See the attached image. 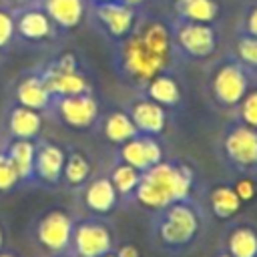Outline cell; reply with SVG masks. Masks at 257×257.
<instances>
[{
	"instance_id": "6da1fadb",
	"label": "cell",
	"mask_w": 257,
	"mask_h": 257,
	"mask_svg": "<svg viewBox=\"0 0 257 257\" xmlns=\"http://www.w3.org/2000/svg\"><path fill=\"white\" fill-rule=\"evenodd\" d=\"M110 66L118 82L131 92L143 90L159 72L183 68L185 64L177 52L167 14L149 6L137 28L110 48Z\"/></svg>"
},
{
	"instance_id": "7a4b0ae2",
	"label": "cell",
	"mask_w": 257,
	"mask_h": 257,
	"mask_svg": "<svg viewBox=\"0 0 257 257\" xmlns=\"http://www.w3.org/2000/svg\"><path fill=\"white\" fill-rule=\"evenodd\" d=\"M211 217L199 197L175 201L149 221V245L165 257H187L207 237Z\"/></svg>"
},
{
	"instance_id": "3957f363",
	"label": "cell",
	"mask_w": 257,
	"mask_h": 257,
	"mask_svg": "<svg viewBox=\"0 0 257 257\" xmlns=\"http://www.w3.org/2000/svg\"><path fill=\"white\" fill-rule=\"evenodd\" d=\"M203 185L197 163L187 157H167L143 173L128 207L153 215L175 201L201 197Z\"/></svg>"
},
{
	"instance_id": "277c9868",
	"label": "cell",
	"mask_w": 257,
	"mask_h": 257,
	"mask_svg": "<svg viewBox=\"0 0 257 257\" xmlns=\"http://www.w3.org/2000/svg\"><path fill=\"white\" fill-rule=\"evenodd\" d=\"M255 80L257 76L247 70L229 50H225L207 64L203 92L211 108L231 116Z\"/></svg>"
},
{
	"instance_id": "5b68a950",
	"label": "cell",
	"mask_w": 257,
	"mask_h": 257,
	"mask_svg": "<svg viewBox=\"0 0 257 257\" xmlns=\"http://www.w3.org/2000/svg\"><path fill=\"white\" fill-rule=\"evenodd\" d=\"M38 68L52 98L96 92V80L92 70L88 68L82 54L72 48H62L54 52L42 64H38Z\"/></svg>"
},
{
	"instance_id": "8992f818",
	"label": "cell",
	"mask_w": 257,
	"mask_h": 257,
	"mask_svg": "<svg viewBox=\"0 0 257 257\" xmlns=\"http://www.w3.org/2000/svg\"><path fill=\"white\" fill-rule=\"evenodd\" d=\"M217 159L233 175L257 179V131L229 116L217 137Z\"/></svg>"
},
{
	"instance_id": "52a82bcc",
	"label": "cell",
	"mask_w": 257,
	"mask_h": 257,
	"mask_svg": "<svg viewBox=\"0 0 257 257\" xmlns=\"http://www.w3.org/2000/svg\"><path fill=\"white\" fill-rule=\"evenodd\" d=\"M171 28H173V40L183 64L207 66L221 52H225L221 24L171 20Z\"/></svg>"
},
{
	"instance_id": "ba28073f",
	"label": "cell",
	"mask_w": 257,
	"mask_h": 257,
	"mask_svg": "<svg viewBox=\"0 0 257 257\" xmlns=\"http://www.w3.org/2000/svg\"><path fill=\"white\" fill-rule=\"evenodd\" d=\"M147 8L133 6L122 0H90L86 22L112 48L137 28Z\"/></svg>"
},
{
	"instance_id": "9c48e42d",
	"label": "cell",
	"mask_w": 257,
	"mask_h": 257,
	"mask_svg": "<svg viewBox=\"0 0 257 257\" xmlns=\"http://www.w3.org/2000/svg\"><path fill=\"white\" fill-rule=\"evenodd\" d=\"M118 241V231L110 217L76 215L68 251L74 257H102L114 251Z\"/></svg>"
},
{
	"instance_id": "30bf717a",
	"label": "cell",
	"mask_w": 257,
	"mask_h": 257,
	"mask_svg": "<svg viewBox=\"0 0 257 257\" xmlns=\"http://www.w3.org/2000/svg\"><path fill=\"white\" fill-rule=\"evenodd\" d=\"M76 213L64 205H54L44 209L30 227V237L48 257L66 253L70 249L72 227Z\"/></svg>"
},
{
	"instance_id": "8fae6325",
	"label": "cell",
	"mask_w": 257,
	"mask_h": 257,
	"mask_svg": "<svg viewBox=\"0 0 257 257\" xmlns=\"http://www.w3.org/2000/svg\"><path fill=\"white\" fill-rule=\"evenodd\" d=\"M102 102L96 92H82L70 96L52 98L50 110L46 116L54 118L68 131L74 133H94V126L100 118Z\"/></svg>"
},
{
	"instance_id": "7c38bea8",
	"label": "cell",
	"mask_w": 257,
	"mask_h": 257,
	"mask_svg": "<svg viewBox=\"0 0 257 257\" xmlns=\"http://www.w3.org/2000/svg\"><path fill=\"white\" fill-rule=\"evenodd\" d=\"M14 30L16 40L30 48H52L64 38L44 8L34 2L22 8H14Z\"/></svg>"
},
{
	"instance_id": "4fadbf2b",
	"label": "cell",
	"mask_w": 257,
	"mask_h": 257,
	"mask_svg": "<svg viewBox=\"0 0 257 257\" xmlns=\"http://www.w3.org/2000/svg\"><path fill=\"white\" fill-rule=\"evenodd\" d=\"M76 203L82 215L94 217H112L118 209H122V201L108 179L106 171H96L76 193Z\"/></svg>"
},
{
	"instance_id": "5bb4252c",
	"label": "cell",
	"mask_w": 257,
	"mask_h": 257,
	"mask_svg": "<svg viewBox=\"0 0 257 257\" xmlns=\"http://www.w3.org/2000/svg\"><path fill=\"white\" fill-rule=\"evenodd\" d=\"M139 92H143L149 98H153L155 102H159L163 108H167L171 112V116H179L187 106V94H189L187 80L183 76V68L159 72Z\"/></svg>"
},
{
	"instance_id": "9a60e30c",
	"label": "cell",
	"mask_w": 257,
	"mask_h": 257,
	"mask_svg": "<svg viewBox=\"0 0 257 257\" xmlns=\"http://www.w3.org/2000/svg\"><path fill=\"white\" fill-rule=\"evenodd\" d=\"M201 203L205 205L207 215L217 223H229L235 217H239L245 209L243 201L239 199L231 179H215L207 185H203L201 191Z\"/></svg>"
},
{
	"instance_id": "2e32d148",
	"label": "cell",
	"mask_w": 257,
	"mask_h": 257,
	"mask_svg": "<svg viewBox=\"0 0 257 257\" xmlns=\"http://www.w3.org/2000/svg\"><path fill=\"white\" fill-rule=\"evenodd\" d=\"M124 110L128 112L133 124L141 135H153V137H165L171 124V112L163 108L159 102L149 98L143 92H131V96L124 100Z\"/></svg>"
},
{
	"instance_id": "e0dca14e",
	"label": "cell",
	"mask_w": 257,
	"mask_h": 257,
	"mask_svg": "<svg viewBox=\"0 0 257 257\" xmlns=\"http://www.w3.org/2000/svg\"><path fill=\"white\" fill-rule=\"evenodd\" d=\"M66 147L58 141L40 137L36 139L34 153V185L56 191L62 185V169H64Z\"/></svg>"
},
{
	"instance_id": "ac0fdd59",
	"label": "cell",
	"mask_w": 257,
	"mask_h": 257,
	"mask_svg": "<svg viewBox=\"0 0 257 257\" xmlns=\"http://www.w3.org/2000/svg\"><path fill=\"white\" fill-rule=\"evenodd\" d=\"M165 137H153V135H135L126 143L118 145L112 153V159L122 161L139 171H147L155 165H159L163 159H167V145L163 141Z\"/></svg>"
},
{
	"instance_id": "d6986e66",
	"label": "cell",
	"mask_w": 257,
	"mask_h": 257,
	"mask_svg": "<svg viewBox=\"0 0 257 257\" xmlns=\"http://www.w3.org/2000/svg\"><path fill=\"white\" fill-rule=\"evenodd\" d=\"M10 100L22 104V106H28L32 110H38L42 114H48L50 110V104H52V94L48 92L46 88V82L42 78V72L38 66L34 68H28V70H22L12 86H10Z\"/></svg>"
},
{
	"instance_id": "ffe728a7",
	"label": "cell",
	"mask_w": 257,
	"mask_h": 257,
	"mask_svg": "<svg viewBox=\"0 0 257 257\" xmlns=\"http://www.w3.org/2000/svg\"><path fill=\"white\" fill-rule=\"evenodd\" d=\"M46 114L22 106L10 100L2 112V133L4 139H28L36 141L42 137Z\"/></svg>"
},
{
	"instance_id": "44dd1931",
	"label": "cell",
	"mask_w": 257,
	"mask_h": 257,
	"mask_svg": "<svg viewBox=\"0 0 257 257\" xmlns=\"http://www.w3.org/2000/svg\"><path fill=\"white\" fill-rule=\"evenodd\" d=\"M231 257H257V223L249 217H235L223 225L219 245Z\"/></svg>"
},
{
	"instance_id": "7402d4cb",
	"label": "cell",
	"mask_w": 257,
	"mask_h": 257,
	"mask_svg": "<svg viewBox=\"0 0 257 257\" xmlns=\"http://www.w3.org/2000/svg\"><path fill=\"white\" fill-rule=\"evenodd\" d=\"M163 12L169 20L221 24L227 12V4L225 0H165Z\"/></svg>"
},
{
	"instance_id": "603a6c76",
	"label": "cell",
	"mask_w": 257,
	"mask_h": 257,
	"mask_svg": "<svg viewBox=\"0 0 257 257\" xmlns=\"http://www.w3.org/2000/svg\"><path fill=\"white\" fill-rule=\"evenodd\" d=\"M88 2L90 0H38L62 36L76 32L86 22Z\"/></svg>"
},
{
	"instance_id": "cb8c5ba5",
	"label": "cell",
	"mask_w": 257,
	"mask_h": 257,
	"mask_svg": "<svg viewBox=\"0 0 257 257\" xmlns=\"http://www.w3.org/2000/svg\"><path fill=\"white\" fill-rule=\"evenodd\" d=\"M94 133L112 149H116L118 145L126 143L128 139H133L135 135H139L137 126L133 124L128 112L124 110V106H110V108H102L100 118L94 126Z\"/></svg>"
},
{
	"instance_id": "d4e9b609",
	"label": "cell",
	"mask_w": 257,
	"mask_h": 257,
	"mask_svg": "<svg viewBox=\"0 0 257 257\" xmlns=\"http://www.w3.org/2000/svg\"><path fill=\"white\" fill-rule=\"evenodd\" d=\"M94 173H96V167H94L92 155L80 145H66V157H64L60 189L76 193Z\"/></svg>"
},
{
	"instance_id": "484cf974",
	"label": "cell",
	"mask_w": 257,
	"mask_h": 257,
	"mask_svg": "<svg viewBox=\"0 0 257 257\" xmlns=\"http://www.w3.org/2000/svg\"><path fill=\"white\" fill-rule=\"evenodd\" d=\"M2 149L6 151L8 159L12 161L20 181L24 187L34 185V153H36V141L28 139H4Z\"/></svg>"
},
{
	"instance_id": "4316f807",
	"label": "cell",
	"mask_w": 257,
	"mask_h": 257,
	"mask_svg": "<svg viewBox=\"0 0 257 257\" xmlns=\"http://www.w3.org/2000/svg\"><path fill=\"white\" fill-rule=\"evenodd\" d=\"M104 171H106L108 179L112 181V185H114V189H116V193L122 201V207H128L131 199H133V195H135V191L141 183L143 171H139V169H135V167H131L122 161H116V159H112L110 165Z\"/></svg>"
},
{
	"instance_id": "83f0119b",
	"label": "cell",
	"mask_w": 257,
	"mask_h": 257,
	"mask_svg": "<svg viewBox=\"0 0 257 257\" xmlns=\"http://www.w3.org/2000/svg\"><path fill=\"white\" fill-rule=\"evenodd\" d=\"M247 70H251L257 76V36L233 32L231 44L227 48Z\"/></svg>"
},
{
	"instance_id": "f1b7e54d",
	"label": "cell",
	"mask_w": 257,
	"mask_h": 257,
	"mask_svg": "<svg viewBox=\"0 0 257 257\" xmlns=\"http://www.w3.org/2000/svg\"><path fill=\"white\" fill-rule=\"evenodd\" d=\"M231 116L235 120L243 122L245 126L257 131V80L251 84V88L241 98V102L237 104V108H235V112Z\"/></svg>"
},
{
	"instance_id": "f546056e",
	"label": "cell",
	"mask_w": 257,
	"mask_h": 257,
	"mask_svg": "<svg viewBox=\"0 0 257 257\" xmlns=\"http://www.w3.org/2000/svg\"><path fill=\"white\" fill-rule=\"evenodd\" d=\"M22 187L24 185H22L12 161L8 159L6 151L0 145V195H12Z\"/></svg>"
},
{
	"instance_id": "4dcf8cb0",
	"label": "cell",
	"mask_w": 257,
	"mask_h": 257,
	"mask_svg": "<svg viewBox=\"0 0 257 257\" xmlns=\"http://www.w3.org/2000/svg\"><path fill=\"white\" fill-rule=\"evenodd\" d=\"M16 42V30H14V12L12 8L0 4V52L4 54L10 50Z\"/></svg>"
},
{
	"instance_id": "1f68e13d",
	"label": "cell",
	"mask_w": 257,
	"mask_h": 257,
	"mask_svg": "<svg viewBox=\"0 0 257 257\" xmlns=\"http://www.w3.org/2000/svg\"><path fill=\"white\" fill-rule=\"evenodd\" d=\"M235 32L241 34H249V36H257V0H247L239 20L235 24Z\"/></svg>"
},
{
	"instance_id": "d6a6232c",
	"label": "cell",
	"mask_w": 257,
	"mask_h": 257,
	"mask_svg": "<svg viewBox=\"0 0 257 257\" xmlns=\"http://www.w3.org/2000/svg\"><path fill=\"white\" fill-rule=\"evenodd\" d=\"M239 199L243 201V205H249L257 199V179L255 177H245V175H239V177H233L231 179Z\"/></svg>"
},
{
	"instance_id": "836d02e7",
	"label": "cell",
	"mask_w": 257,
	"mask_h": 257,
	"mask_svg": "<svg viewBox=\"0 0 257 257\" xmlns=\"http://www.w3.org/2000/svg\"><path fill=\"white\" fill-rule=\"evenodd\" d=\"M114 255L116 257H143V251L133 241H118L114 247Z\"/></svg>"
},
{
	"instance_id": "e575fe53",
	"label": "cell",
	"mask_w": 257,
	"mask_h": 257,
	"mask_svg": "<svg viewBox=\"0 0 257 257\" xmlns=\"http://www.w3.org/2000/svg\"><path fill=\"white\" fill-rule=\"evenodd\" d=\"M34 2H38V0H0V4H4V6H8V8H22V6H28V4H34Z\"/></svg>"
},
{
	"instance_id": "d590c367",
	"label": "cell",
	"mask_w": 257,
	"mask_h": 257,
	"mask_svg": "<svg viewBox=\"0 0 257 257\" xmlns=\"http://www.w3.org/2000/svg\"><path fill=\"white\" fill-rule=\"evenodd\" d=\"M122 2L133 4V6H143V8H147V6L151 4V0H122Z\"/></svg>"
},
{
	"instance_id": "8d00e7d4",
	"label": "cell",
	"mask_w": 257,
	"mask_h": 257,
	"mask_svg": "<svg viewBox=\"0 0 257 257\" xmlns=\"http://www.w3.org/2000/svg\"><path fill=\"white\" fill-rule=\"evenodd\" d=\"M0 257H20L14 249H8V247H4V249H0Z\"/></svg>"
},
{
	"instance_id": "74e56055",
	"label": "cell",
	"mask_w": 257,
	"mask_h": 257,
	"mask_svg": "<svg viewBox=\"0 0 257 257\" xmlns=\"http://www.w3.org/2000/svg\"><path fill=\"white\" fill-rule=\"evenodd\" d=\"M4 247H6V229L0 221V249H4Z\"/></svg>"
},
{
	"instance_id": "f35d334b",
	"label": "cell",
	"mask_w": 257,
	"mask_h": 257,
	"mask_svg": "<svg viewBox=\"0 0 257 257\" xmlns=\"http://www.w3.org/2000/svg\"><path fill=\"white\" fill-rule=\"evenodd\" d=\"M213 257H231V255H229V253H225L221 247H217V249H215V253H213Z\"/></svg>"
},
{
	"instance_id": "ab89813d",
	"label": "cell",
	"mask_w": 257,
	"mask_h": 257,
	"mask_svg": "<svg viewBox=\"0 0 257 257\" xmlns=\"http://www.w3.org/2000/svg\"><path fill=\"white\" fill-rule=\"evenodd\" d=\"M52 257H74L70 251H66V253H60V255H52Z\"/></svg>"
},
{
	"instance_id": "60d3db41",
	"label": "cell",
	"mask_w": 257,
	"mask_h": 257,
	"mask_svg": "<svg viewBox=\"0 0 257 257\" xmlns=\"http://www.w3.org/2000/svg\"><path fill=\"white\" fill-rule=\"evenodd\" d=\"M102 257H116V255H114V251H110V253H106V255H102Z\"/></svg>"
},
{
	"instance_id": "b9f144b4",
	"label": "cell",
	"mask_w": 257,
	"mask_h": 257,
	"mask_svg": "<svg viewBox=\"0 0 257 257\" xmlns=\"http://www.w3.org/2000/svg\"><path fill=\"white\" fill-rule=\"evenodd\" d=\"M0 60H2V52H0Z\"/></svg>"
}]
</instances>
